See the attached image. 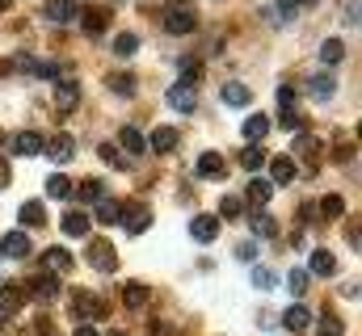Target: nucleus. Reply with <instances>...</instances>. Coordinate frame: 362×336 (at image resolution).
Listing matches in <instances>:
<instances>
[{
  "label": "nucleus",
  "instance_id": "49530a36",
  "mask_svg": "<svg viewBox=\"0 0 362 336\" xmlns=\"http://www.w3.org/2000/svg\"><path fill=\"white\" fill-rule=\"evenodd\" d=\"M236 256H240V260H253V256H257V244H240Z\"/></svg>",
  "mask_w": 362,
  "mask_h": 336
},
{
  "label": "nucleus",
  "instance_id": "473e14b6",
  "mask_svg": "<svg viewBox=\"0 0 362 336\" xmlns=\"http://www.w3.org/2000/svg\"><path fill=\"white\" fill-rule=\"evenodd\" d=\"M320 215H329V219H341V215H346V198H341V193H329V198H320Z\"/></svg>",
  "mask_w": 362,
  "mask_h": 336
},
{
  "label": "nucleus",
  "instance_id": "ea45409f",
  "mask_svg": "<svg viewBox=\"0 0 362 336\" xmlns=\"http://www.w3.org/2000/svg\"><path fill=\"white\" fill-rule=\"evenodd\" d=\"M240 215H245V206H240V198H232V193H228V198L219 202V219H240Z\"/></svg>",
  "mask_w": 362,
  "mask_h": 336
},
{
  "label": "nucleus",
  "instance_id": "cd10ccee",
  "mask_svg": "<svg viewBox=\"0 0 362 336\" xmlns=\"http://www.w3.org/2000/svg\"><path fill=\"white\" fill-rule=\"evenodd\" d=\"M105 88L131 97V92H135V76H131V72H110V76H105Z\"/></svg>",
  "mask_w": 362,
  "mask_h": 336
},
{
  "label": "nucleus",
  "instance_id": "f704fd0d",
  "mask_svg": "<svg viewBox=\"0 0 362 336\" xmlns=\"http://www.w3.org/2000/svg\"><path fill=\"white\" fill-rule=\"evenodd\" d=\"M177 68H181V84H189V88H194V84H198V76H202V64L189 55V59H181Z\"/></svg>",
  "mask_w": 362,
  "mask_h": 336
},
{
  "label": "nucleus",
  "instance_id": "39448f33",
  "mask_svg": "<svg viewBox=\"0 0 362 336\" xmlns=\"http://www.w3.org/2000/svg\"><path fill=\"white\" fill-rule=\"evenodd\" d=\"M72 316H76V320H101V316H105V303H101L97 294H89V290H76V294H72Z\"/></svg>",
  "mask_w": 362,
  "mask_h": 336
},
{
  "label": "nucleus",
  "instance_id": "3c124183",
  "mask_svg": "<svg viewBox=\"0 0 362 336\" xmlns=\"http://www.w3.org/2000/svg\"><path fill=\"white\" fill-rule=\"evenodd\" d=\"M152 332H156V336H169V324H156V328H152Z\"/></svg>",
  "mask_w": 362,
  "mask_h": 336
},
{
  "label": "nucleus",
  "instance_id": "9d476101",
  "mask_svg": "<svg viewBox=\"0 0 362 336\" xmlns=\"http://www.w3.org/2000/svg\"><path fill=\"white\" fill-rule=\"evenodd\" d=\"M266 164H270V185H291V181L299 176V168H295L291 156H274V160H266Z\"/></svg>",
  "mask_w": 362,
  "mask_h": 336
},
{
  "label": "nucleus",
  "instance_id": "6e6552de",
  "mask_svg": "<svg viewBox=\"0 0 362 336\" xmlns=\"http://www.w3.org/2000/svg\"><path fill=\"white\" fill-rule=\"evenodd\" d=\"M177 143H181V135L173 131V126H156V131H152V139H148V148H152L156 156H173V152H177Z\"/></svg>",
  "mask_w": 362,
  "mask_h": 336
},
{
  "label": "nucleus",
  "instance_id": "a18cd8bd",
  "mask_svg": "<svg viewBox=\"0 0 362 336\" xmlns=\"http://www.w3.org/2000/svg\"><path fill=\"white\" fill-rule=\"evenodd\" d=\"M278 122H282V126H286V131H299V126H303V122H299V114H295V109H286V114H278Z\"/></svg>",
  "mask_w": 362,
  "mask_h": 336
},
{
  "label": "nucleus",
  "instance_id": "412c9836",
  "mask_svg": "<svg viewBox=\"0 0 362 336\" xmlns=\"http://www.w3.org/2000/svg\"><path fill=\"white\" fill-rule=\"evenodd\" d=\"M118 143L131 152V156H139V152H148V139H144V131H135V126H122L118 131Z\"/></svg>",
  "mask_w": 362,
  "mask_h": 336
},
{
  "label": "nucleus",
  "instance_id": "7ed1b4c3",
  "mask_svg": "<svg viewBox=\"0 0 362 336\" xmlns=\"http://www.w3.org/2000/svg\"><path fill=\"white\" fill-rule=\"evenodd\" d=\"M219 227H223L219 215H194V219H189V236H194V244H215V240H219Z\"/></svg>",
  "mask_w": 362,
  "mask_h": 336
},
{
  "label": "nucleus",
  "instance_id": "bb28decb",
  "mask_svg": "<svg viewBox=\"0 0 362 336\" xmlns=\"http://www.w3.org/2000/svg\"><path fill=\"white\" fill-rule=\"evenodd\" d=\"M89 227H93V223H89V215H85V210H68V215H64V232H68V236H85Z\"/></svg>",
  "mask_w": 362,
  "mask_h": 336
},
{
  "label": "nucleus",
  "instance_id": "5701e85b",
  "mask_svg": "<svg viewBox=\"0 0 362 336\" xmlns=\"http://www.w3.org/2000/svg\"><path fill=\"white\" fill-rule=\"evenodd\" d=\"M30 290H34L38 299H55V294H59V277H55V273H34Z\"/></svg>",
  "mask_w": 362,
  "mask_h": 336
},
{
  "label": "nucleus",
  "instance_id": "aec40b11",
  "mask_svg": "<svg viewBox=\"0 0 362 336\" xmlns=\"http://www.w3.org/2000/svg\"><path fill=\"white\" fill-rule=\"evenodd\" d=\"M308 269H312V273H320V277H333V273H337V256H333L329 248H316Z\"/></svg>",
  "mask_w": 362,
  "mask_h": 336
},
{
  "label": "nucleus",
  "instance_id": "a211bd4d",
  "mask_svg": "<svg viewBox=\"0 0 362 336\" xmlns=\"http://www.w3.org/2000/svg\"><path fill=\"white\" fill-rule=\"evenodd\" d=\"M72 193H76V202H93V206H97V202H105V185H101L97 176H89V181H81V185H76Z\"/></svg>",
  "mask_w": 362,
  "mask_h": 336
},
{
  "label": "nucleus",
  "instance_id": "ddd939ff",
  "mask_svg": "<svg viewBox=\"0 0 362 336\" xmlns=\"http://www.w3.org/2000/svg\"><path fill=\"white\" fill-rule=\"evenodd\" d=\"M42 265H47V273H68V269H76V260H72V252L68 248H47L42 252Z\"/></svg>",
  "mask_w": 362,
  "mask_h": 336
},
{
  "label": "nucleus",
  "instance_id": "c756f323",
  "mask_svg": "<svg viewBox=\"0 0 362 336\" xmlns=\"http://www.w3.org/2000/svg\"><path fill=\"white\" fill-rule=\"evenodd\" d=\"M122 303H127V307H144V303H148V286H144V282H127V286H122Z\"/></svg>",
  "mask_w": 362,
  "mask_h": 336
},
{
  "label": "nucleus",
  "instance_id": "7c9ffc66",
  "mask_svg": "<svg viewBox=\"0 0 362 336\" xmlns=\"http://www.w3.org/2000/svg\"><path fill=\"white\" fill-rule=\"evenodd\" d=\"M135 51H139V34H118V38H114V55H118V59H131Z\"/></svg>",
  "mask_w": 362,
  "mask_h": 336
},
{
  "label": "nucleus",
  "instance_id": "423d86ee",
  "mask_svg": "<svg viewBox=\"0 0 362 336\" xmlns=\"http://www.w3.org/2000/svg\"><path fill=\"white\" fill-rule=\"evenodd\" d=\"M42 152H47L55 164H68V160L76 156V139H72V135H51V139H42Z\"/></svg>",
  "mask_w": 362,
  "mask_h": 336
},
{
  "label": "nucleus",
  "instance_id": "864d4df0",
  "mask_svg": "<svg viewBox=\"0 0 362 336\" xmlns=\"http://www.w3.org/2000/svg\"><path fill=\"white\" fill-rule=\"evenodd\" d=\"M110 336H127V332H110Z\"/></svg>",
  "mask_w": 362,
  "mask_h": 336
},
{
  "label": "nucleus",
  "instance_id": "f8f14e48",
  "mask_svg": "<svg viewBox=\"0 0 362 336\" xmlns=\"http://www.w3.org/2000/svg\"><path fill=\"white\" fill-rule=\"evenodd\" d=\"M198 25V13L194 8H173V13H165V30L169 34H189Z\"/></svg>",
  "mask_w": 362,
  "mask_h": 336
},
{
  "label": "nucleus",
  "instance_id": "2eb2a0df",
  "mask_svg": "<svg viewBox=\"0 0 362 336\" xmlns=\"http://www.w3.org/2000/svg\"><path fill=\"white\" fill-rule=\"evenodd\" d=\"M0 252H4V256H13V260L30 256V236H25V232H8V236L0 240Z\"/></svg>",
  "mask_w": 362,
  "mask_h": 336
},
{
  "label": "nucleus",
  "instance_id": "f257e3e1",
  "mask_svg": "<svg viewBox=\"0 0 362 336\" xmlns=\"http://www.w3.org/2000/svg\"><path fill=\"white\" fill-rule=\"evenodd\" d=\"M118 223H122L131 236H144V232L152 227V210H148V206H139V202H122V215H118Z\"/></svg>",
  "mask_w": 362,
  "mask_h": 336
},
{
  "label": "nucleus",
  "instance_id": "b1692460",
  "mask_svg": "<svg viewBox=\"0 0 362 336\" xmlns=\"http://www.w3.org/2000/svg\"><path fill=\"white\" fill-rule=\"evenodd\" d=\"M169 105H173L177 114H189V109H194V88H189V84H173V88H169Z\"/></svg>",
  "mask_w": 362,
  "mask_h": 336
},
{
  "label": "nucleus",
  "instance_id": "e433bc0d",
  "mask_svg": "<svg viewBox=\"0 0 362 336\" xmlns=\"http://www.w3.org/2000/svg\"><path fill=\"white\" fill-rule=\"evenodd\" d=\"M286 286H291L295 299H303V294H308V269H291V273H286Z\"/></svg>",
  "mask_w": 362,
  "mask_h": 336
},
{
  "label": "nucleus",
  "instance_id": "37998d69",
  "mask_svg": "<svg viewBox=\"0 0 362 336\" xmlns=\"http://www.w3.org/2000/svg\"><path fill=\"white\" fill-rule=\"evenodd\" d=\"M274 282H278L274 269H253V286H257V290H270Z\"/></svg>",
  "mask_w": 362,
  "mask_h": 336
},
{
  "label": "nucleus",
  "instance_id": "79ce46f5",
  "mask_svg": "<svg viewBox=\"0 0 362 336\" xmlns=\"http://www.w3.org/2000/svg\"><path fill=\"white\" fill-rule=\"evenodd\" d=\"M97 156H101L105 164H127V156H122V152H118L114 143H101V148H97Z\"/></svg>",
  "mask_w": 362,
  "mask_h": 336
},
{
  "label": "nucleus",
  "instance_id": "4468645a",
  "mask_svg": "<svg viewBox=\"0 0 362 336\" xmlns=\"http://www.w3.org/2000/svg\"><path fill=\"white\" fill-rule=\"evenodd\" d=\"M42 17L55 21V25H64V21L76 17V0H47V4H42Z\"/></svg>",
  "mask_w": 362,
  "mask_h": 336
},
{
  "label": "nucleus",
  "instance_id": "c03bdc74",
  "mask_svg": "<svg viewBox=\"0 0 362 336\" xmlns=\"http://www.w3.org/2000/svg\"><path fill=\"white\" fill-rule=\"evenodd\" d=\"M291 105H295V92H291V84H282V88H278V109L286 114Z\"/></svg>",
  "mask_w": 362,
  "mask_h": 336
},
{
  "label": "nucleus",
  "instance_id": "8fccbe9b",
  "mask_svg": "<svg viewBox=\"0 0 362 336\" xmlns=\"http://www.w3.org/2000/svg\"><path fill=\"white\" fill-rule=\"evenodd\" d=\"M76 336H97V332H93L89 324H81V328H76Z\"/></svg>",
  "mask_w": 362,
  "mask_h": 336
},
{
  "label": "nucleus",
  "instance_id": "de8ad7c7",
  "mask_svg": "<svg viewBox=\"0 0 362 336\" xmlns=\"http://www.w3.org/2000/svg\"><path fill=\"white\" fill-rule=\"evenodd\" d=\"M13 64H17V68H21V72H34V59H30V55H17V59H13Z\"/></svg>",
  "mask_w": 362,
  "mask_h": 336
},
{
  "label": "nucleus",
  "instance_id": "20e7f679",
  "mask_svg": "<svg viewBox=\"0 0 362 336\" xmlns=\"http://www.w3.org/2000/svg\"><path fill=\"white\" fill-rule=\"evenodd\" d=\"M85 260H89L97 273H114L118 269V252L110 248V240H93L89 252H85Z\"/></svg>",
  "mask_w": 362,
  "mask_h": 336
},
{
  "label": "nucleus",
  "instance_id": "603ef678",
  "mask_svg": "<svg viewBox=\"0 0 362 336\" xmlns=\"http://www.w3.org/2000/svg\"><path fill=\"white\" fill-rule=\"evenodd\" d=\"M8 4H13V0H0V8H8Z\"/></svg>",
  "mask_w": 362,
  "mask_h": 336
},
{
  "label": "nucleus",
  "instance_id": "c85d7f7f",
  "mask_svg": "<svg viewBox=\"0 0 362 336\" xmlns=\"http://www.w3.org/2000/svg\"><path fill=\"white\" fill-rule=\"evenodd\" d=\"M270 198H274V185H270V181H249V202H253V210H262Z\"/></svg>",
  "mask_w": 362,
  "mask_h": 336
},
{
  "label": "nucleus",
  "instance_id": "6e6d98bb",
  "mask_svg": "<svg viewBox=\"0 0 362 336\" xmlns=\"http://www.w3.org/2000/svg\"><path fill=\"white\" fill-rule=\"evenodd\" d=\"M0 143H4V131H0Z\"/></svg>",
  "mask_w": 362,
  "mask_h": 336
},
{
  "label": "nucleus",
  "instance_id": "c9c22d12",
  "mask_svg": "<svg viewBox=\"0 0 362 336\" xmlns=\"http://www.w3.org/2000/svg\"><path fill=\"white\" fill-rule=\"evenodd\" d=\"M47 193H51V198H72V181H68L64 172H55V176L47 181Z\"/></svg>",
  "mask_w": 362,
  "mask_h": 336
},
{
  "label": "nucleus",
  "instance_id": "a878e982",
  "mask_svg": "<svg viewBox=\"0 0 362 336\" xmlns=\"http://www.w3.org/2000/svg\"><path fill=\"white\" fill-rule=\"evenodd\" d=\"M253 236L274 240V236H278V219H274V215H266V210H253Z\"/></svg>",
  "mask_w": 362,
  "mask_h": 336
},
{
  "label": "nucleus",
  "instance_id": "5fc2aeb1",
  "mask_svg": "<svg viewBox=\"0 0 362 336\" xmlns=\"http://www.w3.org/2000/svg\"><path fill=\"white\" fill-rule=\"evenodd\" d=\"M295 4H308V0H295Z\"/></svg>",
  "mask_w": 362,
  "mask_h": 336
},
{
  "label": "nucleus",
  "instance_id": "2f4dec72",
  "mask_svg": "<svg viewBox=\"0 0 362 336\" xmlns=\"http://www.w3.org/2000/svg\"><path fill=\"white\" fill-rule=\"evenodd\" d=\"M118 215H122V202H97V223H105V227H114L118 223Z\"/></svg>",
  "mask_w": 362,
  "mask_h": 336
},
{
  "label": "nucleus",
  "instance_id": "4be33fe9",
  "mask_svg": "<svg viewBox=\"0 0 362 336\" xmlns=\"http://www.w3.org/2000/svg\"><path fill=\"white\" fill-rule=\"evenodd\" d=\"M17 219H21V227H42L47 223V206L42 202H21V215Z\"/></svg>",
  "mask_w": 362,
  "mask_h": 336
},
{
  "label": "nucleus",
  "instance_id": "393cba45",
  "mask_svg": "<svg viewBox=\"0 0 362 336\" xmlns=\"http://www.w3.org/2000/svg\"><path fill=\"white\" fill-rule=\"evenodd\" d=\"M341 59H346V42H341V38H329V42H320V64L337 68Z\"/></svg>",
  "mask_w": 362,
  "mask_h": 336
},
{
  "label": "nucleus",
  "instance_id": "dca6fc26",
  "mask_svg": "<svg viewBox=\"0 0 362 336\" xmlns=\"http://www.w3.org/2000/svg\"><path fill=\"white\" fill-rule=\"evenodd\" d=\"M240 135L249 139V148H257V143L270 135V118H266V114H253V118L245 122V131H240Z\"/></svg>",
  "mask_w": 362,
  "mask_h": 336
},
{
  "label": "nucleus",
  "instance_id": "9b49d317",
  "mask_svg": "<svg viewBox=\"0 0 362 336\" xmlns=\"http://www.w3.org/2000/svg\"><path fill=\"white\" fill-rule=\"evenodd\" d=\"M282 328H286V332H308V328H312V311H308L303 303L286 307V311H282Z\"/></svg>",
  "mask_w": 362,
  "mask_h": 336
},
{
  "label": "nucleus",
  "instance_id": "a19ab883",
  "mask_svg": "<svg viewBox=\"0 0 362 336\" xmlns=\"http://www.w3.org/2000/svg\"><path fill=\"white\" fill-rule=\"evenodd\" d=\"M308 88L325 101V97H333V76H312V84H308Z\"/></svg>",
  "mask_w": 362,
  "mask_h": 336
},
{
  "label": "nucleus",
  "instance_id": "0eeeda50",
  "mask_svg": "<svg viewBox=\"0 0 362 336\" xmlns=\"http://www.w3.org/2000/svg\"><path fill=\"white\" fill-rule=\"evenodd\" d=\"M194 172H198L202 181H223V176H228V160H223L219 152H202L198 164H194Z\"/></svg>",
  "mask_w": 362,
  "mask_h": 336
},
{
  "label": "nucleus",
  "instance_id": "58836bf2",
  "mask_svg": "<svg viewBox=\"0 0 362 336\" xmlns=\"http://www.w3.org/2000/svg\"><path fill=\"white\" fill-rule=\"evenodd\" d=\"M266 160H270V156H266L262 148H245V152H240V164L249 168V172H253V168H262Z\"/></svg>",
  "mask_w": 362,
  "mask_h": 336
},
{
  "label": "nucleus",
  "instance_id": "6ab92c4d",
  "mask_svg": "<svg viewBox=\"0 0 362 336\" xmlns=\"http://www.w3.org/2000/svg\"><path fill=\"white\" fill-rule=\"evenodd\" d=\"M219 97H223V101H228L232 109H245V105L253 101V97H249V88H245L240 80H228V84H223V92H219Z\"/></svg>",
  "mask_w": 362,
  "mask_h": 336
},
{
  "label": "nucleus",
  "instance_id": "f3484780",
  "mask_svg": "<svg viewBox=\"0 0 362 336\" xmlns=\"http://www.w3.org/2000/svg\"><path fill=\"white\" fill-rule=\"evenodd\" d=\"M38 152H42V135H34V131L13 135V156H38Z\"/></svg>",
  "mask_w": 362,
  "mask_h": 336
},
{
  "label": "nucleus",
  "instance_id": "72a5a7b5",
  "mask_svg": "<svg viewBox=\"0 0 362 336\" xmlns=\"http://www.w3.org/2000/svg\"><path fill=\"white\" fill-rule=\"evenodd\" d=\"M320 336H346V324H341V316H333V311H325L320 316V328H316Z\"/></svg>",
  "mask_w": 362,
  "mask_h": 336
},
{
  "label": "nucleus",
  "instance_id": "09e8293b",
  "mask_svg": "<svg viewBox=\"0 0 362 336\" xmlns=\"http://www.w3.org/2000/svg\"><path fill=\"white\" fill-rule=\"evenodd\" d=\"M8 176H13V172H8V164H4V160H0V189L8 185Z\"/></svg>",
  "mask_w": 362,
  "mask_h": 336
},
{
  "label": "nucleus",
  "instance_id": "4c0bfd02",
  "mask_svg": "<svg viewBox=\"0 0 362 336\" xmlns=\"http://www.w3.org/2000/svg\"><path fill=\"white\" fill-rule=\"evenodd\" d=\"M81 25H85V34H105V17L89 8V13H81Z\"/></svg>",
  "mask_w": 362,
  "mask_h": 336
},
{
  "label": "nucleus",
  "instance_id": "f03ea898",
  "mask_svg": "<svg viewBox=\"0 0 362 336\" xmlns=\"http://www.w3.org/2000/svg\"><path fill=\"white\" fill-rule=\"evenodd\" d=\"M81 105V84H76V76L72 72H59V88H55V109L59 114H72Z\"/></svg>",
  "mask_w": 362,
  "mask_h": 336
},
{
  "label": "nucleus",
  "instance_id": "1a4fd4ad",
  "mask_svg": "<svg viewBox=\"0 0 362 336\" xmlns=\"http://www.w3.org/2000/svg\"><path fill=\"white\" fill-rule=\"evenodd\" d=\"M21 303H25V290H21V286H13V282H8V286H0V324H4L8 316H17V311H21Z\"/></svg>",
  "mask_w": 362,
  "mask_h": 336
}]
</instances>
